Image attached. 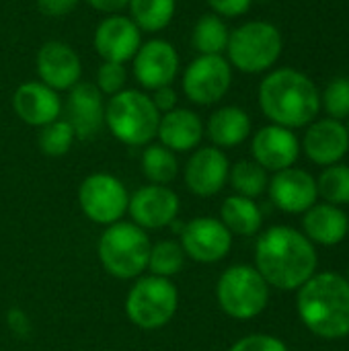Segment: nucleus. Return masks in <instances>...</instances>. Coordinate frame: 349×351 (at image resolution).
Returning a JSON list of instances; mask_svg holds the SVG:
<instances>
[{
  "mask_svg": "<svg viewBox=\"0 0 349 351\" xmlns=\"http://www.w3.org/2000/svg\"><path fill=\"white\" fill-rule=\"evenodd\" d=\"M255 269L267 286L298 290L317 274L315 245L290 226H272L257 241Z\"/></svg>",
  "mask_w": 349,
  "mask_h": 351,
  "instance_id": "f257e3e1",
  "label": "nucleus"
},
{
  "mask_svg": "<svg viewBox=\"0 0 349 351\" xmlns=\"http://www.w3.org/2000/svg\"><path fill=\"white\" fill-rule=\"evenodd\" d=\"M263 115L282 128L296 130L313 123L321 111V93L317 84L296 68L272 70L257 90Z\"/></svg>",
  "mask_w": 349,
  "mask_h": 351,
  "instance_id": "f03ea898",
  "label": "nucleus"
},
{
  "mask_svg": "<svg viewBox=\"0 0 349 351\" xmlns=\"http://www.w3.org/2000/svg\"><path fill=\"white\" fill-rule=\"evenodd\" d=\"M296 311L302 325L323 339L349 335V284L333 271L315 274L298 288Z\"/></svg>",
  "mask_w": 349,
  "mask_h": 351,
  "instance_id": "7ed1b4c3",
  "label": "nucleus"
},
{
  "mask_svg": "<svg viewBox=\"0 0 349 351\" xmlns=\"http://www.w3.org/2000/svg\"><path fill=\"white\" fill-rule=\"evenodd\" d=\"M158 121L160 113L150 95L136 88H123L105 105V125L128 146H148L156 138Z\"/></svg>",
  "mask_w": 349,
  "mask_h": 351,
  "instance_id": "20e7f679",
  "label": "nucleus"
},
{
  "mask_svg": "<svg viewBox=\"0 0 349 351\" xmlns=\"http://www.w3.org/2000/svg\"><path fill=\"white\" fill-rule=\"evenodd\" d=\"M284 39L280 29L267 21H249L230 31L226 60L245 74H261L280 60Z\"/></svg>",
  "mask_w": 349,
  "mask_h": 351,
  "instance_id": "39448f33",
  "label": "nucleus"
},
{
  "mask_svg": "<svg viewBox=\"0 0 349 351\" xmlns=\"http://www.w3.org/2000/svg\"><path fill=\"white\" fill-rule=\"evenodd\" d=\"M150 249L144 228L134 222H115L101 234L99 259L109 276L132 280L148 269Z\"/></svg>",
  "mask_w": 349,
  "mask_h": 351,
  "instance_id": "423d86ee",
  "label": "nucleus"
},
{
  "mask_svg": "<svg viewBox=\"0 0 349 351\" xmlns=\"http://www.w3.org/2000/svg\"><path fill=\"white\" fill-rule=\"evenodd\" d=\"M220 308L239 321H249L261 315L269 302V286L251 265L228 267L216 286Z\"/></svg>",
  "mask_w": 349,
  "mask_h": 351,
  "instance_id": "0eeeda50",
  "label": "nucleus"
},
{
  "mask_svg": "<svg viewBox=\"0 0 349 351\" xmlns=\"http://www.w3.org/2000/svg\"><path fill=\"white\" fill-rule=\"evenodd\" d=\"M179 292L169 278L146 276L138 280L125 298L128 319L146 331L165 327L177 313Z\"/></svg>",
  "mask_w": 349,
  "mask_h": 351,
  "instance_id": "6e6552de",
  "label": "nucleus"
},
{
  "mask_svg": "<svg viewBox=\"0 0 349 351\" xmlns=\"http://www.w3.org/2000/svg\"><path fill=\"white\" fill-rule=\"evenodd\" d=\"M78 204L88 220L111 226L128 212L130 195L117 177L109 173H93L78 187Z\"/></svg>",
  "mask_w": 349,
  "mask_h": 351,
  "instance_id": "1a4fd4ad",
  "label": "nucleus"
},
{
  "mask_svg": "<svg viewBox=\"0 0 349 351\" xmlns=\"http://www.w3.org/2000/svg\"><path fill=\"white\" fill-rule=\"evenodd\" d=\"M232 84V66L224 56H197L183 72V95L202 107L220 103Z\"/></svg>",
  "mask_w": 349,
  "mask_h": 351,
  "instance_id": "9d476101",
  "label": "nucleus"
},
{
  "mask_svg": "<svg viewBox=\"0 0 349 351\" xmlns=\"http://www.w3.org/2000/svg\"><path fill=\"white\" fill-rule=\"evenodd\" d=\"M179 74V53L167 39H148L134 56V76L146 90L171 86Z\"/></svg>",
  "mask_w": 349,
  "mask_h": 351,
  "instance_id": "9b49d317",
  "label": "nucleus"
},
{
  "mask_svg": "<svg viewBox=\"0 0 349 351\" xmlns=\"http://www.w3.org/2000/svg\"><path fill=\"white\" fill-rule=\"evenodd\" d=\"M142 45V31L125 14H107L95 29L93 47L103 62L125 64Z\"/></svg>",
  "mask_w": 349,
  "mask_h": 351,
  "instance_id": "f8f14e48",
  "label": "nucleus"
},
{
  "mask_svg": "<svg viewBox=\"0 0 349 351\" xmlns=\"http://www.w3.org/2000/svg\"><path fill=\"white\" fill-rule=\"evenodd\" d=\"M35 68L37 76L43 84L53 88L56 93L60 90H70L74 88L80 78H82V62L80 56L72 45L66 41H45L35 56Z\"/></svg>",
  "mask_w": 349,
  "mask_h": 351,
  "instance_id": "ddd939ff",
  "label": "nucleus"
},
{
  "mask_svg": "<svg viewBox=\"0 0 349 351\" xmlns=\"http://www.w3.org/2000/svg\"><path fill=\"white\" fill-rule=\"evenodd\" d=\"M181 247L185 255L197 263H216L228 255L232 247V234L220 220L202 216L183 226Z\"/></svg>",
  "mask_w": 349,
  "mask_h": 351,
  "instance_id": "4468645a",
  "label": "nucleus"
},
{
  "mask_svg": "<svg viewBox=\"0 0 349 351\" xmlns=\"http://www.w3.org/2000/svg\"><path fill=\"white\" fill-rule=\"evenodd\" d=\"M128 212L140 228L158 230L175 222L179 214V197L167 185H144L130 197Z\"/></svg>",
  "mask_w": 349,
  "mask_h": 351,
  "instance_id": "2eb2a0df",
  "label": "nucleus"
},
{
  "mask_svg": "<svg viewBox=\"0 0 349 351\" xmlns=\"http://www.w3.org/2000/svg\"><path fill=\"white\" fill-rule=\"evenodd\" d=\"M230 162L216 146L197 148L185 165V185L197 197H212L220 193L228 181Z\"/></svg>",
  "mask_w": 349,
  "mask_h": 351,
  "instance_id": "dca6fc26",
  "label": "nucleus"
},
{
  "mask_svg": "<svg viewBox=\"0 0 349 351\" xmlns=\"http://www.w3.org/2000/svg\"><path fill=\"white\" fill-rule=\"evenodd\" d=\"M267 191L276 208H280L286 214H304L319 199L317 179L304 169L296 167L278 171L269 179Z\"/></svg>",
  "mask_w": 349,
  "mask_h": 351,
  "instance_id": "f3484780",
  "label": "nucleus"
},
{
  "mask_svg": "<svg viewBox=\"0 0 349 351\" xmlns=\"http://www.w3.org/2000/svg\"><path fill=\"white\" fill-rule=\"evenodd\" d=\"M253 160L265 171H284L294 167L300 154V142L296 134L288 128L269 123L253 136L251 142Z\"/></svg>",
  "mask_w": 349,
  "mask_h": 351,
  "instance_id": "a211bd4d",
  "label": "nucleus"
},
{
  "mask_svg": "<svg viewBox=\"0 0 349 351\" xmlns=\"http://www.w3.org/2000/svg\"><path fill=\"white\" fill-rule=\"evenodd\" d=\"M66 121L72 125L76 140H93L105 125V103L95 82H78L68 90Z\"/></svg>",
  "mask_w": 349,
  "mask_h": 351,
  "instance_id": "6ab92c4d",
  "label": "nucleus"
},
{
  "mask_svg": "<svg viewBox=\"0 0 349 351\" xmlns=\"http://www.w3.org/2000/svg\"><path fill=\"white\" fill-rule=\"evenodd\" d=\"M62 99L60 95L43 84L41 80H29L16 86L12 93V111L21 121L33 128H43L62 115Z\"/></svg>",
  "mask_w": 349,
  "mask_h": 351,
  "instance_id": "aec40b11",
  "label": "nucleus"
},
{
  "mask_svg": "<svg viewBox=\"0 0 349 351\" xmlns=\"http://www.w3.org/2000/svg\"><path fill=\"white\" fill-rule=\"evenodd\" d=\"M302 148L315 165L331 167L341 162V158L349 150V134L346 123L333 117L315 119L313 123L306 125Z\"/></svg>",
  "mask_w": 349,
  "mask_h": 351,
  "instance_id": "412c9836",
  "label": "nucleus"
},
{
  "mask_svg": "<svg viewBox=\"0 0 349 351\" xmlns=\"http://www.w3.org/2000/svg\"><path fill=\"white\" fill-rule=\"evenodd\" d=\"M204 132V121L195 111L177 107L160 115L156 138L165 148L173 152H189L200 146Z\"/></svg>",
  "mask_w": 349,
  "mask_h": 351,
  "instance_id": "4be33fe9",
  "label": "nucleus"
},
{
  "mask_svg": "<svg viewBox=\"0 0 349 351\" xmlns=\"http://www.w3.org/2000/svg\"><path fill=\"white\" fill-rule=\"evenodd\" d=\"M349 218L339 206L331 204H315L304 212L302 228L304 237L311 243H319L323 247L339 245L348 237Z\"/></svg>",
  "mask_w": 349,
  "mask_h": 351,
  "instance_id": "5701e85b",
  "label": "nucleus"
},
{
  "mask_svg": "<svg viewBox=\"0 0 349 351\" xmlns=\"http://www.w3.org/2000/svg\"><path fill=\"white\" fill-rule=\"evenodd\" d=\"M206 134L216 148H234L251 134V117L243 107L226 105L216 109L206 125Z\"/></svg>",
  "mask_w": 349,
  "mask_h": 351,
  "instance_id": "b1692460",
  "label": "nucleus"
},
{
  "mask_svg": "<svg viewBox=\"0 0 349 351\" xmlns=\"http://www.w3.org/2000/svg\"><path fill=\"white\" fill-rule=\"evenodd\" d=\"M220 222L230 230V234L251 237L261 228L263 216L253 199L243 195H230L220 208Z\"/></svg>",
  "mask_w": 349,
  "mask_h": 351,
  "instance_id": "393cba45",
  "label": "nucleus"
},
{
  "mask_svg": "<svg viewBox=\"0 0 349 351\" xmlns=\"http://www.w3.org/2000/svg\"><path fill=\"white\" fill-rule=\"evenodd\" d=\"M230 39V29L222 16L210 12L197 19L191 31V45L200 56H222Z\"/></svg>",
  "mask_w": 349,
  "mask_h": 351,
  "instance_id": "a878e982",
  "label": "nucleus"
},
{
  "mask_svg": "<svg viewBox=\"0 0 349 351\" xmlns=\"http://www.w3.org/2000/svg\"><path fill=\"white\" fill-rule=\"evenodd\" d=\"M128 8L130 19L140 31L160 33L171 25L177 10V0H130Z\"/></svg>",
  "mask_w": 349,
  "mask_h": 351,
  "instance_id": "bb28decb",
  "label": "nucleus"
},
{
  "mask_svg": "<svg viewBox=\"0 0 349 351\" xmlns=\"http://www.w3.org/2000/svg\"><path fill=\"white\" fill-rule=\"evenodd\" d=\"M142 173L154 185H167L179 175V160L163 144H148L142 152Z\"/></svg>",
  "mask_w": 349,
  "mask_h": 351,
  "instance_id": "cd10ccee",
  "label": "nucleus"
},
{
  "mask_svg": "<svg viewBox=\"0 0 349 351\" xmlns=\"http://www.w3.org/2000/svg\"><path fill=\"white\" fill-rule=\"evenodd\" d=\"M228 181L232 183L237 195H243L249 199L259 197L269 185L267 171L259 167L255 160H239L237 165H232L228 173Z\"/></svg>",
  "mask_w": 349,
  "mask_h": 351,
  "instance_id": "c85d7f7f",
  "label": "nucleus"
},
{
  "mask_svg": "<svg viewBox=\"0 0 349 351\" xmlns=\"http://www.w3.org/2000/svg\"><path fill=\"white\" fill-rule=\"evenodd\" d=\"M319 195L331 206L349 204V165H331L317 179Z\"/></svg>",
  "mask_w": 349,
  "mask_h": 351,
  "instance_id": "c756f323",
  "label": "nucleus"
},
{
  "mask_svg": "<svg viewBox=\"0 0 349 351\" xmlns=\"http://www.w3.org/2000/svg\"><path fill=\"white\" fill-rule=\"evenodd\" d=\"M74 140H76V134L66 119H56V121L39 128V136H37L39 150L51 158L68 154Z\"/></svg>",
  "mask_w": 349,
  "mask_h": 351,
  "instance_id": "7c9ffc66",
  "label": "nucleus"
},
{
  "mask_svg": "<svg viewBox=\"0 0 349 351\" xmlns=\"http://www.w3.org/2000/svg\"><path fill=\"white\" fill-rule=\"evenodd\" d=\"M183 263H185V251L175 241H160L150 249L148 269L152 276L171 278L183 269Z\"/></svg>",
  "mask_w": 349,
  "mask_h": 351,
  "instance_id": "2f4dec72",
  "label": "nucleus"
},
{
  "mask_svg": "<svg viewBox=\"0 0 349 351\" xmlns=\"http://www.w3.org/2000/svg\"><path fill=\"white\" fill-rule=\"evenodd\" d=\"M321 107L329 113L333 119H348L349 117V78L348 76H337L333 78L327 86L325 93L321 95Z\"/></svg>",
  "mask_w": 349,
  "mask_h": 351,
  "instance_id": "473e14b6",
  "label": "nucleus"
},
{
  "mask_svg": "<svg viewBox=\"0 0 349 351\" xmlns=\"http://www.w3.org/2000/svg\"><path fill=\"white\" fill-rule=\"evenodd\" d=\"M128 82V70L125 64H117V62H103L97 70V80L95 86L101 90V95L113 97L117 93H121L125 88Z\"/></svg>",
  "mask_w": 349,
  "mask_h": 351,
  "instance_id": "72a5a7b5",
  "label": "nucleus"
},
{
  "mask_svg": "<svg viewBox=\"0 0 349 351\" xmlns=\"http://www.w3.org/2000/svg\"><path fill=\"white\" fill-rule=\"evenodd\" d=\"M230 351H288L286 343L274 335H265V333H253L247 335L243 339H239Z\"/></svg>",
  "mask_w": 349,
  "mask_h": 351,
  "instance_id": "f704fd0d",
  "label": "nucleus"
},
{
  "mask_svg": "<svg viewBox=\"0 0 349 351\" xmlns=\"http://www.w3.org/2000/svg\"><path fill=\"white\" fill-rule=\"evenodd\" d=\"M206 2L212 8V12L222 16V19L224 16L226 19H237V16L245 14L253 4V0H206Z\"/></svg>",
  "mask_w": 349,
  "mask_h": 351,
  "instance_id": "c9c22d12",
  "label": "nucleus"
},
{
  "mask_svg": "<svg viewBox=\"0 0 349 351\" xmlns=\"http://www.w3.org/2000/svg\"><path fill=\"white\" fill-rule=\"evenodd\" d=\"M78 2L80 0H35L37 10L49 19H62V16L70 14L78 6Z\"/></svg>",
  "mask_w": 349,
  "mask_h": 351,
  "instance_id": "e433bc0d",
  "label": "nucleus"
},
{
  "mask_svg": "<svg viewBox=\"0 0 349 351\" xmlns=\"http://www.w3.org/2000/svg\"><path fill=\"white\" fill-rule=\"evenodd\" d=\"M150 99H152L156 111L163 115V113H169V111L177 109V99H179V97H177V93H175L173 86H163V88L152 90Z\"/></svg>",
  "mask_w": 349,
  "mask_h": 351,
  "instance_id": "4c0bfd02",
  "label": "nucleus"
},
{
  "mask_svg": "<svg viewBox=\"0 0 349 351\" xmlns=\"http://www.w3.org/2000/svg\"><path fill=\"white\" fill-rule=\"evenodd\" d=\"M86 4H91L95 10L105 12V14H119L123 8H128L130 0H84Z\"/></svg>",
  "mask_w": 349,
  "mask_h": 351,
  "instance_id": "58836bf2",
  "label": "nucleus"
},
{
  "mask_svg": "<svg viewBox=\"0 0 349 351\" xmlns=\"http://www.w3.org/2000/svg\"><path fill=\"white\" fill-rule=\"evenodd\" d=\"M8 325H10V329H12L16 335H21V337H25V335L29 333V329H31V323H29L27 315H25L23 311H19V308H12V311L8 313Z\"/></svg>",
  "mask_w": 349,
  "mask_h": 351,
  "instance_id": "ea45409f",
  "label": "nucleus"
},
{
  "mask_svg": "<svg viewBox=\"0 0 349 351\" xmlns=\"http://www.w3.org/2000/svg\"><path fill=\"white\" fill-rule=\"evenodd\" d=\"M346 282H348V284H349V267H348V276H346Z\"/></svg>",
  "mask_w": 349,
  "mask_h": 351,
  "instance_id": "a19ab883",
  "label": "nucleus"
},
{
  "mask_svg": "<svg viewBox=\"0 0 349 351\" xmlns=\"http://www.w3.org/2000/svg\"><path fill=\"white\" fill-rule=\"evenodd\" d=\"M346 128H348V134H349V117H348V125H346Z\"/></svg>",
  "mask_w": 349,
  "mask_h": 351,
  "instance_id": "79ce46f5",
  "label": "nucleus"
},
{
  "mask_svg": "<svg viewBox=\"0 0 349 351\" xmlns=\"http://www.w3.org/2000/svg\"><path fill=\"white\" fill-rule=\"evenodd\" d=\"M348 237H349V226H348Z\"/></svg>",
  "mask_w": 349,
  "mask_h": 351,
  "instance_id": "37998d69",
  "label": "nucleus"
}]
</instances>
